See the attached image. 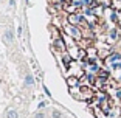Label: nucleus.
<instances>
[{
    "instance_id": "5",
    "label": "nucleus",
    "mask_w": 121,
    "mask_h": 118,
    "mask_svg": "<svg viewBox=\"0 0 121 118\" xmlns=\"http://www.w3.org/2000/svg\"><path fill=\"white\" fill-rule=\"evenodd\" d=\"M117 61H121V54L120 53H110L106 57V62H109V64H115Z\"/></svg>"
},
{
    "instance_id": "10",
    "label": "nucleus",
    "mask_w": 121,
    "mask_h": 118,
    "mask_svg": "<svg viewBox=\"0 0 121 118\" xmlns=\"http://www.w3.org/2000/svg\"><path fill=\"white\" fill-rule=\"evenodd\" d=\"M98 73H99V76H101V78H107V76H109V73H107L106 70H99Z\"/></svg>"
},
{
    "instance_id": "13",
    "label": "nucleus",
    "mask_w": 121,
    "mask_h": 118,
    "mask_svg": "<svg viewBox=\"0 0 121 118\" xmlns=\"http://www.w3.org/2000/svg\"><path fill=\"white\" fill-rule=\"evenodd\" d=\"M34 118H45V115H43V112H37L34 115Z\"/></svg>"
},
{
    "instance_id": "6",
    "label": "nucleus",
    "mask_w": 121,
    "mask_h": 118,
    "mask_svg": "<svg viewBox=\"0 0 121 118\" xmlns=\"http://www.w3.org/2000/svg\"><path fill=\"white\" fill-rule=\"evenodd\" d=\"M3 39H5V42H6V44H11L13 40H14V33H13V30H11V28H8L6 31L3 33Z\"/></svg>"
},
{
    "instance_id": "1",
    "label": "nucleus",
    "mask_w": 121,
    "mask_h": 118,
    "mask_svg": "<svg viewBox=\"0 0 121 118\" xmlns=\"http://www.w3.org/2000/svg\"><path fill=\"white\" fill-rule=\"evenodd\" d=\"M65 31H67V34L68 36H71L73 39H81L82 37V33H81V30H78V26H73V25H67L65 26Z\"/></svg>"
},
{
    "instance_id": "16",
    "label": "nucleus",
    "mask_w": 121,
    "mask_h": 118,
    "mask_svg": "<svg viewBox=\"0 0 121 118\" xmlns=\"http://www.w3.org/2000/svg\"><path fill=\"white\" fill-rule=\"evenodd\" d=\"M9 5H11V6H14V5H16V0H9Z\"/></svg>"
},
{
    "instance_id": "2",
    "label": "nucleus",
    "mask_w": 121,
    "mask_h": 118,
    "mask_svg": "<svg viewBox=\"0 0 121 118\" xmlns=\"http://www.w3.org/2000/svg\"><path fill=\"white\" fill-rule=\"evenodd\" d=\"M67 22H68V25L78 26L79 23H81V14H78V13H71V14L67 17Z\"/></svg>"
},
{
    "instance_id": "7",
    "label": "nucleus",
    "mask_w": 121,
    "mask_h": 118,
    "mask_svg": "<svg viewBox=\"0 0 121 118\" xmlns=\"http://www.w3.org/2000/svg\"><path fill=\"white\" fill-rule=\"evenodd\" d=\"M67 84L73 89V87H79L81 84H79V79L78 76H70V78H67Z\"/></svg>"
},
{
    "instance_id": "3",
    "label": "nucleus",
    "mask_w": 121,
    "mask_h": 118,
    "mask_svg": "<svg viewBox=\"0 0 121 118\" xmlns=\"http://www.w3.org/2000/svg\"><path fill=\"white\" fill-rule=\"evenodd\" d=\"M53 47H54V48H57L59 51H62V53H65V51L68 50V47H67V44H65V40H62V39H54Z\"/></svg>"
},
{
    "instance_id": "11",
    "label": "nucleus",
    "mask_w": 121,
    "mask_h": 118,
    "mask_svg": "<svg viewBox=\"0 0 121 118\" xmlns=\"http://www.w3.org/2000/svg\"><path fill=\"white\" fill-rule=\"evenodd\" d=\"M60 117H62V114L59 110H53V118H60Z\"/></svg>"
},
{
    "instance_id": "12",
    "label": "nucleus",
    "mask_w": 121,
    "mask_h": 118,
    "mask_svg": "<svg viewBox=\"0 0 121 118\" xmlns=\"http://www.w3.org/2000/svg\"><path fill=\"white\" fill-rule=\"evenodd\" d=\"M110 19H112V22H115V23H117L118 22V16L115 14V13H112V16H110Z\"/></svg>"
},
{
    "instance_id": "9",
    "label": "nucleus",
    "mask_w": 121,
    "mask_h": 118,
    "mask_svg": "<svg viewBox=\"0 0 121 118\" xmlns=\"http://www.w3.org/2000/svg\"><path fill=\"white\" fill-rule=\"evenodd\" d=\"M25 84H26V86H33V84H34V78H33V76L31 75H30V73H28V75H26L25 76Z\"/></svg>"
},
{
    "instance_id": "8",
    "label": "nucleus",
    "mask_w": 121,
    "mask_h": 118,
    "mask_svg": "<svg viewBox=\"0 0 121 118\" xmlns=\"http://www.w3.org/2000/svg\"><path fill=\"white\" fill-rule=\"evenodd\" d=\"M6 118H19V114L17 110H14V109H9L6 114Z\"/></svg>"
},
{
    "instance_id": "4",
    "label": "nucleus",
    "mask_w": 121,
    "mask_h": 118,
    "mask_svg": "<svg viewBox=\"0 0 121 118\" xmlns=\"http://www.w3.org/2000/svg\"><path fill=\"white\" fill-rule=\"evenodd\" d=\"M118 37H120V33H118V30H117V28H113V30H110V31H109V37H107V42L113 44V42H117V40H118Z\"/></svg>"
},
{
    "instance_id": "15",
    "label": "nucleus",
    "mask_w": 121,
    "mask_h": 118,
    "mask_svg": "<svg viewBox=\"0 0 121 118\" xmlns=\"http://www.w3.org/2000/svg\"><path fill=\"white\" fill-rule=\"evenodd\" d=\"M117 98H120V100H121V90H117Z\"/></svg>"
},
{
    "instance_id": "14",
    "label": "nucleus",
    "mask_w": 121,
    "mask_h": 118,
    "mask_svg": "<svg viewBox=\"0 0 121 118\" xmlns=\"http://www.w3.org/2000/svg\"><path fill=\"white\" fill-rule=\"evenodd\" d=\"M112 67H113V68H121V61H120V62H115V64H112Z\"/></svg>"
}]
</instances>
